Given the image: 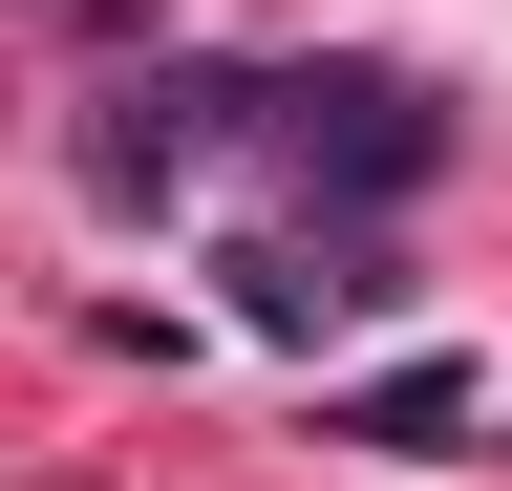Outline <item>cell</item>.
Returning <instances> with one entry per match:
<instances>
[{
    "label": "cell",
    "mask_w": 512,
    "mask_h": 491,
    "mask_svg": "<svg viewBox=\"0 0 512 491\" xmlns=\"http://www.w3.org/2000/svg\"><path fill=\"white\" fill-rule=\"evenodd\" d=\"M256 129H278L299 171H342V193H427L448 171V107L406 65H299V86H256Z\"/></svg>",
    "instance_id": "6da1fadb"
},
{
    "label": "cell",
    "mask_w": 512,
    "mask_h": 491,
    "mask_svg": "<svg viewBox=\"0 0 512 491\" xmlns=\"http://www.w3.org/2000/svg\"><path fill=\"white\" fill-rule=\"evenodd\" d=\"M235 129H256V86H235V65H171V86H128V107H107V193H171V171H214Z\"/></svg>",
    "instance_id": "7a4b0ae2"
},
{
    "label": "cell",
    "mask_w": 512,
    "mask_h": 491,
    "mask_svg": "<svg viewBox=\"0 0 512 491\" xmlns=\"http://www.w3.org/2000/svg\"><path fill=\"white\" fill-rule=\"evenodd\" d=\"M235 299L278 342H320V321H384V235H235Z\"/></svg>",
    "instance_id": "3957f363"
},
{
    "label": "cell",
    "mask_w": 512,
    "mask_h": 491,
    "mask_svg": "<svg viewBox=\"0 0 512 491\" xmlns=\"http://www.w3.org/2000/svg\"><path fill=\"white\" fill-rule=\"evenodd\" d=\"M448 406H470V385H448V363H406V385H363V449H448Z\"/></svg>",
    "instance_id": "277c9868"
}]
</instances>
